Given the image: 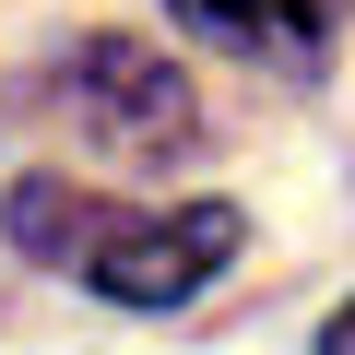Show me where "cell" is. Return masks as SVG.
I'll use <instances>...</instances> for the list:
<instances>
[{
  "label": "cell",
  "mask_w": 355,
  "mask_h": 355,
  "mask_svg": "<svg viewBox=\"0 0 355 355\" xmlns=\"http://www.w3.org/2000/svg\"><path fill=\"white\" fill-rule=\"evenodd\" d=\"M0 214H12V249H24V261H48V272H83L119 202L71 190V178H12V202H0Z\"/></svg>",
  "instance_id": "obj_4"
},
{
  "label": "cell",
  "mask_w": 355,
  "mask_h": 355,
  "mask_svg": "<svg viewBox=\"0 0 355 355\" xmlns=\"http://www.w3.org/2000/svg\"><path fill=\"white\" fill-rule=\"evenodd\" d=\"M71 119L107 142V154H190L202 142V107H190V71L142 36H83L71 71H60Z\"/></svg>",
  "instance_id": "obj_1"
},
{
  "label": "cell",
  "mask_w": 355,
  "mask_h": 355,
  "mask_svg": "<svg viewBox=\"0 0 355 355\" xmlns=\"http://www.w3.org/2000/svg\"><path fill=\"white\" fill-rule=\"evenodd\" d=\"M237 202H178V214H107L83 284L107 308H178V296H202L225 261H237Z\"/></svg>",
  "instance_id": "obj_2"
},
{
  "label": "cell",
  "mask_w": 355,
  "mask_h": 355,
  "mask_svg": "<svg viewBox=\"0 0 355 355\" xmlns=\"http://www.w3.org/2000/svg\"><path fill=\"white\" fill-rule=\"evenodd\" d=\"M190 36H214V48H237V60H261V71H320L331 60V36H343V12L355 0H166Z\"/></svg>",
  "instance_id": "obj_3"
},
{
  "label": "cell",
  "mask_w": 355,
  "mask_h": 355,
  "mask_svg": "<svg viewBox=\"0 0 355 355\" xmlns=\"http://www.w3.org/2000/svg\"><path fill=\"white\" fill-rule=\"evenodd\" d=\"M320 355H355V308H343V320H331V331H320Z\"/></svg>",
  "instance_id": "obj_5"
}]
</instances>
